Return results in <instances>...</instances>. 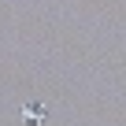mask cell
<instances>
[{
  "label": "cell",
  "instance_id": "cell-1",
  "mask_svg": "<svg viewBox=\"0 0 126 126\" xmlns=\"http://www.w3.org/2000/svg\"><path fill=\"white\" fill-rule=\"evenodd\" d=\"M22 119H26V122H41V119H45V108H41V104H26V108H22Z\"/></svg>",
  "mask_w": 126,
  "mask_h": 126
}]
</instances>
